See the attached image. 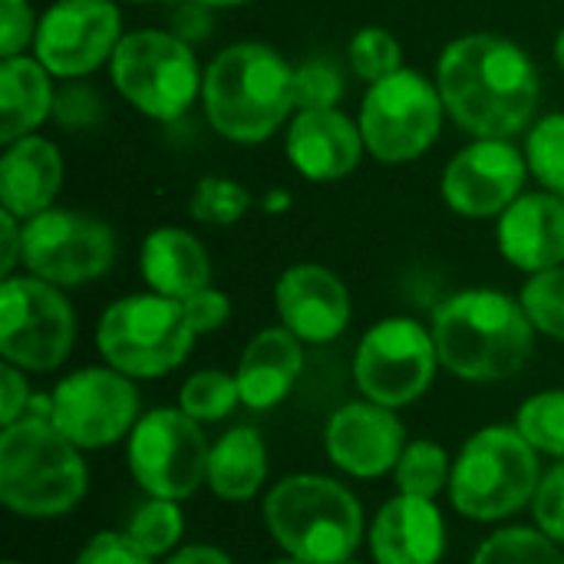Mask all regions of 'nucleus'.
Masks as SVG:
<instances>
[{"label":"nucleus","mask_w":564,"mask_h":564,"mask_svg":"<svg viewBox=\"0 0 564 564\" xmlns=\"http://www.w3.org/2000/svg\"><path fill=\"white\" fill-rule=\"evenodd\" d=\"M469 564H564V555L545 532L512 525L489 535Z\"/></svg>","instance_id":"30"},{"label":"nucleus","mask_w":564,"mask_h":564,"mask_svg":"<svg viewBox=\"0 0 564 564\" xmlns=\"http://www.w3.org/2000/svg\"><path fill=\"white\" fill-rule=\"evenodd\" d=\"M238 403H241L238 377L225 370H198L178 390V406L198 423H218L231 416Z\"/></svg>","instance_id":"31"},{"label":"nucleus","mask_w":564,"mask_h":564,"mask_svg":"<svg viewBox=\"0 0 564 564\" xmlns=\"http://www.w3.org/2000/svg\"><path fill=\"white\" fill-rule=\"evenodd\" d=\"M195 337L182 301L155 291L119 297L96 324V350L112 370L132 380H155L182 367Z\"/></svg>","instance_id":"7"},{"label":"nucleus","mask_w":564,"mask_h":564,"mask_svg":"<svg viewBox=\"0 0 564 564\" xmlns=\"http://www.w3.org/2000/svg\"><path fill=\"white\" fill-rule=\"evenodd\" d=\"M344 96V76L330 59H307L294 69V106L297 109H334Z\"/></svg>","instance_id":"36"},{"label":"nucleus","mask_w":564,"mask_h":564,"mask_svg":"<svg viewBox=\"0 0 564 564\" xmlns=\"http://www.w3.org/2000/svg\"><path fill=\"white\" fill-rule=\"evenodd\" d=\"M271 564H307V562H301V558H291V555H284V558H278V562H271Z\"/></svg>","instance_id":"47"},{"label":"nucleus","mask_w":564,"mask_h":564,"mask_svg":"<svg viewBox=\"0 0 564 564\" xmlns=\"http://www.w3.org/2000/svg\"><path fill=\"white\" fill-rule=\"evenodd\" d=\"M89 486L83 449L53 420L20 416L0 433V502L23 519L73 512Z\"/></svg>","instance_id":"4"},{"label":"nucleus","mask_w":564,"mask_h":564,"mask_svg":"<svg viewBox=\"0 0 564 564\" xmlns=\"http://www.w3.org/2000/svg\"><path fill=\"white\" fill-rule=\"evenodd\" d=\"M347 59H350V69L360 79L377 83V79H387L390 73L403 69V46H400V40L390 30L364 26V30L354 33Z\"/></svg>","instance_id":"34"},{"label":"nucleus","mask_w":564,"mask_h":564,"mask_svg":"<svg viewBox=\"0 0 564 564\" xmlns=\"http://www.w3.org/2000/svg\"><path fill=\"white\" fill-rule=\"evenodd\" d=\"M212 446L202 423L182 406H159L145 413L129 433V473L149 499H192L208 482Z\"/></svg>","instance_id":"11"},{"label":"nucleus","mask_w":564,"mask_h":564,"mask_svg":"<svg viewBox=\"0 0 564 564\" xmlns=\"http://www.w3.org/2000/svg\"><path fill=\"white\" fill-rule=\"evenodd\" d=\"M449 119L473 139H512L539 109L542 83L529 53L496 33L453 40L436 63Z\"/></svg>","instance_id":"1"},{"label":"nucleus","mask_w":564,"mask_h":564,"mask_svg":"<svg viewBox=\"0 0 564 564\" xmlns=\"http://www.w3.org/2000/svg\"><path fill=\"white\" fill-rule=\"evenodd\" d=\"M3 564H20V562H3Z\"/></svg>","instance_id":"50"},{"label":"nucleus","mask_w":564,"mask_h":564,"mask_svg":"<svg viewBox=\"0 0 564 564\" xmlns=\"http://www.w3.org/2000/svg\"><path fill=\"white\" fill-rule=\"evenodd\" d=\"M555 59H558V66H562L564 73V30L555 36Z\"/></svg>","instance_id":"46"},{"label":"nucleus","mask_w":564,"mask_h":564,"mask_svg":"<svg viewBox=\"0 0 564 564\" xmlns=\"http://www.w3.org/2000/svg\"><path fill=\"white\" fill-rule=\"evenodd\" d=\"M116 261V235L106 221L76 208H46L23 221V264L56 288L102 278Z\"/></svg>","instance_id":"13"},{"label":"nucleus","mask_w":564,"mask_h":564,"mask_svg":"<svg viewBox=\"0 0 564 564\" xmlns=\"http://www.w3.org/2000/svg\"><path fill=\"white\" fill-rule=\"evenodd\" d=\"M304 340L288 327H268L254 334L238 364V393L241 403L254 413L274 410L288 400L304 370Z\"/></svg>","instance_id":"22"},{"label":"nucleus","mask_w":564,"mask_h":564,"mask_svg":"<svg viewBox=\"0 0 564 564\" xmlns=\"http://www.w3.org/2000/svg\"><path fill=\"white\" fill-rule=\"evenodd\" d=\"M202 102L221 139L258 145L271 139L294 109V69L274 46L235 43L208 63Z\"/></svg>","instance_id":"3"},{"label":"nucleus","mask_w":564,"mask_h":564,"mask_svg":"<svg viewBox=\"0 0 564 564\" xmlns=\"http://www.w3.org/2000/svg\"><path fill=\"white\" fill-rule=\"evenodd\" d=\"M122 36L112 0H56L36 23L33 53L53 76L79 79L112 59Z\"/></svg>","instance_id":"15"},{"label":"nucleus","mask_w":564,"mask_h":564,"mask_svg":"<svg viewBox=\"0 0 564 564\" xmlns=\"http://www.w3.org/2000/svg\"><path fill=\"white\" fill-rule=\"evenodd\" d=\"M63 185V155L43 135H23L0 159V205L20 221L53 208Z\"/></svg>","instance_id":"23"},{"label":"nucleus","mask_w":564,"mask_h":564,"mask_svg":"<svg viewBox=\"0 0 564 564\" xmlns=\"http://www.w3.org/2000/svg\"><path fill=\"white\" fill-rule=\"evenodd\" d=\"M433 340L440 364L469 383H496L516 377L535 347V324L522 301L469 288L446 297L433 314Z\"/></svg>","instance_id":"2"},{"label":"nucleus","mask_w":564,"mask_h":564,"mask_svg":"<svg viewBox=\"0 0 564 564\" xmlns=\"http://www.w3.org/2000/svg\"><path fill=\"white\" fill-rule=\"evenodd\" d=\"M288 159L311 182H337L364 159L360 122L340 109H297L288 129Z\"/></svg>","instance_id":"19"},{"label":"nucleus","mask_w":564,"mask_h":564,"mask_svg":"<svg viewBox=\"0 0 564 564\" xmlns=\"http://www.w3.org/2000/svg\"><path fill=\"white\" fill-rule=\"evenodd\" d=\"M443 96L416 69H397L370 83L360 106V132L370 155L383 165L420 159L443 129Z\"/></svg>","instance_id":"9"},{"label":"nucleus","mask_w":564,"mask_h":564,"mask_svg":"<svg viewBox=\"0 0 564 564\" xmlns=\"http://www.w3.org/2000/svg\"><path fill=\"white\" fill-rule=\"evenodd\" d=\"M274 307L281 327L304 344H330L350 324V291L324 264H294L278 278Z\"/></svg>","instance_id":"18"},{"label":"nucleus","mask_w":564,"mask_h":564,"mask_svg":"<svg viewBox=\"0 0 564 564\" xmlns=\"http://www.w3.org/2000/svg\"><path fill=\"white\" fill-rule=\"evenodd\" d=\"M142 278L145 284L172 301H185L212 284V258L205 245L185 228H155L142 241Z\"/></svg>","instance_id":"24"},{"label":"nucleus","mask_w":564,"mask_h":564,"mask_svg":"<svg viewBox=\"0 0 564 564\" xmlns=\"http://www.w3.org/2000/svg\"><path fill=\"white\" fill-rule=\"evenodd\" d=\"M542 482L539 453L516 426L473 433L453 459L449 499L469 522H502L522 512Z\"/></svg>","instance_id":"6"},{"label":"nucleus","mask_w":564,"mask_h":564,"mask_svg":"<svg viewBox=\"0 0 564 564\" xmlns=\"http://www.w3.org/2000/svg\"><path fill=\"white\" fill-rule=\"evenodd\" d=\"M532 516L539 532L564 545V459L555 463L549 473H542V482L532 499Z\"/></svg>","instance_id":"37"},{"label":"nucleus","mask_w":564,"mask_h":564,"mask_svg":"<svg viewBox=\"0 0 564 564\" xmlns=\"http://www.w3.org/2000/svg\"><path fill=\"white\" fill-rule=\"evenodd\" d=\"M344 564H364V562H354V558H350V562H344Z\"/></svg>","instance_id":"49"},{"label":"nucleus","mask_w":564,"mask_h":564,"mask_svg":"<svg viewBox=\"0 0 564 564\" xmlns=\"http://www.w3.org/2000/svg\"><path fill=\"white\" fill-rule=\"evenodd\" d=\"M165 564H231V558L215 545H185V549L172 552Z\"/></svg>","instance_id":"43"},{"label":"nucleus","mask_w":564,"mask_h":564,"mask_svg":"<svg viewBox=\"0 0 564 564\" xmlns=\"http://www.w3.org/2000/svg\"><path fill=\"white\" fill-rule=\"evenodd\" d=\"M436 367L443 364L433 330L413 317H387L360 337L354 354V383L364 400L400 410L433 387Z\"/></svg>","instance_id":"12"},{"label":"nucleus","mask_w":564,"mask_h":564,"mask_svg":"<svg viewBox=\"0 0 564 564\" xmlns=\"http://www.w3.org/2000/svg\"><path fill=\"white\" fill-rule=\"evenodd\" d=\"M397 489L403 496H420V499H436L443 489H449L453 479V459L449 453L433 443V440H416L406 443L397 469H393Z\"/></svg>","instance_id":"27"},{"label":"nucleus","mask_w":564,"mask_h":564,"mask_svg":"<svg viewBox=\"0 0 564 564\" xmlns=\"http://www.w3.org/2000/svg\"><path fill=\"white\" fill-rule=\"evenodd\" d=\"M192 218L202 225H235L248 215L251 208V192L245 185H238L235 178H221V175H208L195 185L192 192Z\"/></svg>","instance_id":"33"},{"label":"nucleus","mask_w":564,"mask_h":564,"mask_svg":"<svg viewBox=\"0 0 564 564\" xmlns=\"http://www.w3.org/2000/svg\"><path fill=\"white\" fill-rule=\"evenodd\" d=\"M268 479V446L254 426H231L208 456V489L225 502H248Z\"/></svg>","instance_id":"26"},{"label":"nucleus","mask_w":564,"mask_h":564,"mask_svg":"<svg viewBox=\"0 0 564 564\" xmlns=\"http://www.w3.org/2000/svg\"><path fill=\"white\" fill-rule=\"evenodd\" d=\"M122 532L132 539L139 552H145L149 558H162L178 552V542L185 535V516L172 499H149L145 506L135 509V516Z\"/></svg>","instance_id":"28"},{"label":"nucleus","mask_w":564,"mask_h":564,"mask_svg":"<svg viewBox=\"0 0 564 564\" xmlns=\"http://www.w3.org/2000/svg\"><path fill=\"white\" fill-rule=\"evenodd\" d=\"M129 3H149V0H129Z\"/></svg>","instance_id":"48"},{"label":"nucleus","mask_w":564,"mask_h":564,"mask_svg":"<svg viewBox=\"0 0 564 564\" xmlns=\"http://www.w3.org/2000/svg\"><path fill=\"white\" fill-rule=\"evenodd\" d=\"M512 426L539 456L564 459V390H542L529 397Z\"/></svg>","instance_id":"29"},{"label":"nucleus","mask_w":564,"mask_h":564,"mask_svg":"<svg viewBox=\"0 0 564 564\" xmlns=\"http://www.w3.org/2000/svg\"><path fill=\"white\" fill-rule=\"evenodd\" d=\"M327 459L354 479H380L397 469L406 430L390 406L357 400L340 406L324 430Z\"/></svg>","instance_id":"17"},{"label":"nucleus","mask_w":564,"mask_h":564,"mask_svg":"<svg viewBox=\"0 0 564 564\" xmlns=\"http://www.w3.org/2000/svg\"><path fill=\"white\" fill-rule=\"evenodd\" d=\"M182 307H185V314H188L195 334H215V330H221V327L228 324V317H231V301H228V294L215 291L212 284L202 288V291H195L192 297H185Z\"/></svg>","instance_id":"40"},{"label":"nucleus","mask_w":564,"mask_h":564,"mask_svg":"<svg viewBox=\"0 0 564 564\" xmlns=\"http://www.w3.org/2000/svg\"><path fill=\"white\" fill-rule=\"evenodd\" d=\"M145 552L132 545L126 532H99L86 542V549L76 555L73 564H152Z\"/></svg>","instance_id":"38"},{"label":"nucleus","mask_w":564,"mask_h":564,"mask_svg":"<svg viewBox=\"0 0 564 564\" xmlns=\"http://www.w3.org/2000/svg\"><path fill=\"white\" fill-rule=\"evenodd\" d=\"M17 261H23V228L13 212H0V278H10Z\"/></svg>","instance_id":"42"},{"label":"nucleus","mask_w":564,"mask_h":564,"mask_svg":"<svg viewBox=\"0 0 564 564\" xmlns=\"http://www.w3.org/2000/svg\"><path fill=\"white\" fill-rule=\"evenodd\" d=\"M53 423L79 449H102L126 440L139 416V390L132 377L106 367H83L56 383Z\"/></svg>","instance_id":"14"},{"label":"nucleus","mask_w":564,"mask_h":564,"mask_svg":"<svg viewBox=\"0 0 564 564\" xmlns=\"http://www.w3.org/2000/svg\"><path fill=\"white\" fill-rule=\"evenodd\" d=\"M50 69L36 56H10L0 63V142L10 145L40 129L56 99Z\"/></svg>","instance_id":"25"},{"label":"nucleus","mask_w":564,"mask_h":564,"mask_svg":"<svg viewBox=\"0 0 564 564\" xmlns=\"http://www.w3.org/2000/svg\"><path fill=\"white\" fill-rule=\"evenodd\" d=\"M36 36V20L26 0H0V56H20V50Z\"/></svg>","instance_id":"39"},{"label":"nucleus","mask_w":564,"mask_h":564,"mask_svg":"<svg viewBox=\"0 0 564 564\" xmlns=\"http://www.w3.org/2000/svg\"><path fill=\"white\" fill-rule=\"evenodd\" d=\"M192 3H202V7H238V3H248V0H192Z\"/></svg>","instance_id":"45"},{"label":"nucleus","mask_w":564,"mask_h":564,"mask_svg":"<svg viewBox=\"0 0 564 564\" xmlns=\"http://www.w3.org/2000/svg\"><path fill=\"white\" fill-rule=\"evenodd\" d=\"M288 205H291V195H288V192H268V195H264V208L274 212V215L284 212Z\"/></svg>","instance_id":"44"},{"label":"nucleus","mask_w":564,"mask_h":564,"mask_svg":"<svg viewBox=\"0 0 564 564\" xmlns=\"http://www.w3.org/2000/svg\"><path fill=\"white\" fill-rule=\"evenodd\" d=\"M373 564H440L446 555V522L436 499L393 496L370 525Z\"/></svg>","instance_id":"21"},{"label":"nucleus","mask_w":564,"mask_h":564,"mask_svg":"<svg viewBox=\"0 0 564 564\" xmlns=\"http://www.w3.org/2000/svg\"><path fill=\"white\" fill-rule=\"evenodd\" d=\"M30 400H33V393L26 383V370L3 364V370H0V426L17 423L26 413Z\"/></svg>","instance_id":"41"},{"label":"nucleus","mask_w":564,"mask_h":564,"mask_svg":"<svg viewBox=\"0 0 564 564\" xmlns=\"http://www.w3.org/2000/svg\"><path fill=\"white\" fill-rule=\"evenodd\" d=\"M499 251L502 258L529 274L564 264V198L552 192L519 195L499 215Z\"/></svg>","instance_id":"20"},{"label":"nucleus","mask_w":564,"mask_h":564,"mask_svg":"<svg viewBox=\"0 0 564 564\" xmlns=\"http://www.w3.org/2000/svg\"><path fill=\"white\" fill-rule=\"evenodd\" d=\"M519 301L525 304L535 330H542L545 337L564 340V264L532 274L525 281Z\"/></svg>","instance_id":"35"},{"label":"nucleus","mask_w":564,"mask_h":564,"mask_svg":"<svg viewBox=\"0 0 564 564\" xmlns=\"http://www.w3.org/2000/svg\"><path fill=\"white\" fill-rule=\"evenodd\" d=\"M529 159L509 139H473L443 169V202L463 218H499L519 195Z\"/></svg>","instance_id":"16"},{"label":"nucleus","mask_w":564,"mask_h":564,"mask_svg":"<svg viewBox=\"0 0 564 564\" xmlns=\"http://www.w3.org/2000/svg\"><path fill=\"white\" fill-rule=\"evenodd\" d=\"M109 73L126 102L155 122H175L202 93L205 73L178 33L132 30L119 40Z\"/></svg>","instance_id":"8"},{"label":"nucleus","mask_w":564,"mask_h":564,"mask_svg":"<svg viewBox=\"0 0 564 564\" xmlns=\"http://www.w3.org/2000/svg\"><path fill=\"white\" fill-rule=\"evenodd\" d=\"M76 340V317L66 294L33 274L0 284V354L26 373L56 370Z\"/></svg>","instance_id":"10"},{"label":"nucleus","mask_w":564,"mask_h":564,"mask_svg":"<svg viewBox=\"0 0 564 564\" xmlns=\"http://www.w3.org/2000/svg\"><path fill=\"white\" fill-rule=\"evenodd\" d=\"M525 159L539 185H545V192L564 198V112L545 116L532 126Z\"/></svg>","instance_id":"32"},{"label":"nucleus","mask_w":564,"mask_h":564,"mask_svg":"<svg viewBox=\"0 0 564 564\" xmlns=\"http://www.w3.org/2000/svg\"><path fill=\"white\" fill-rule=\"evenodd\" d=\"M264 525L278 549L307 564H344L364 542L357 496L327 476L301 473L264 496Z\"/></svg>","instance_id":"5"}]
</instances>
